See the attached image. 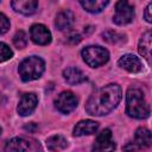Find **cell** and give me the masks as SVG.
I'll list each match as a JSON object with an SVG mask.
<instances>
[{
  "label": "cell",
  "instance_id": "1",
  "mask_svg": "<svg viewBox=\"0 0 152 152\" xmlns=\"http://www.w3.org/2000/svg\"><path fill=\"white\" fill-rule=\"evenodd\" d=\"M122 97L121 87L116 83L106 84L95 90L86 102L84 109L89 115L103 116L109 114L120 103Z\"/></svg>",
  "mask_w": 152,
  "mask_h": 152
},
{
  "label": "cell",
  "instance_id": "2",
  "mask_svg": "<svg viewBox=\"0 0 152 152\" xmlns=\"http://www.w3.org/2000/svg\"><path fill=\"white\" fill-rule=\"evenodd\" d=\"M126 113L134 119H146L150 116V104L145 100L141 89L137 87L128 88L126 93Z\"/></svg>",
  "mask_w": 152,
  "mask_h": 152
},
{
  "label": "cell",
  "instance_id": "3",
  "mask_svg": "<svg viewBox=\"0 0 152 152\" xmlns=\"http://www.w3.org/2000/svg\"><path fill=\"white\" fill-rule=\"evenodd\" d=\"M45 70V62L38 56H30L23 59L19 64L18 72L24 82L38 80Z\"/></svg>",
  "mask_w": 152,
  "mask_h": 152
},
{
  "label": "cell",
  "instance_id": "4",
  "mask_svg": "<svg viewBox=\"0 0 152 152\" xmlns=\"http://www.w3.org/2000/svg\"><path fill=\"white\" fill-rule=\"evenodd\" d=\"M81 55L84 63L90 68H99L109 59L108 50L100 45H88L81 51Z\"/></svg>",
  "mask_w": 152,
  "mask_h": 152
},
{
  "label": "cell",
  "instance_id": "5",
  "mask_svg": "<svg viewBox=\"0 0 152 152\" xmlns=\"http://www.w3.org/2000/svg\"><path fill=\"white\" fill-rule=\"evenodd\" d=\"M134 18V7L128 1L120 0L115 4V13L113 15V23L124 26L129 24Z\"/></svg>",
  "mask_w": 152,
  "mask_h": 152
},
{
  "label": "cell",
  "instance_id": "6",
  "mask_svg": "<svg viewBox=\"0 0 152 152\" xmlns=\"http://www.w3.org/2000/svg\"><path fill=\"white\" fill-rule=\"evenodd\" d=\"M78 104L77 96L70 91V90H64L62 91L56 99H55V108L62 113V114H69L74 109H76Z\"/></svg>",
  "mask_w": 152,
  "mask_h": 152
},
{
  "label": "cell",
  "instance_id": "7",
  "mask_svg": "<svg viewBox=\"0 0 152 152\" xmlns=\"http://www.w3.org/2000/svg\"><path fill=\"white\" fill-rule=\"evenodd\" d=\"M115 147L116 145L113 140L112 131L109 128H104L97 134L95 142L91 147V152H113Z\"/></svg>",
  "mask_w": 152,
  "mask_h": 152
},
{
  "label": "cell",
  "instance_id": "8",
  "mask_svg": "<svg viewBox=\"0 0 152 152\" xmlns=\"http://www.w3.org/2000/svg\"><path fill=\"white\" fill-rule=\"evenodd\" d=\"M38 104V96L34 93H25L21 95L18 106L17 112L20 116H28L31 115Z\"/></svg>",
  "mask_w": 152,
  "mask_h": 152
},
{
  "label": "cell",
  "instance_id": "9",
  "mask_svg": "<svg viewBox=\"0 0 152 152\" xmlns=\"http://www.w3.org/2000/svg\"><path fill=\"white\" fill-rule=\"evenodd\" d=\"M30 38L37 45H48L51 43L52 36L50 30L43 24H33L30 27Z\"/></svg>",
  "mask_w": 152,
  "mask_h": 152
},
{
  "label": "cell",
  "instance_id": "10",
  "mask_svg": "<svg viewBox=\"0 0 152 152\" xmlns=\"http://www.w3.org/2000/svg\"><path fill=\"white\" fill-rule=\"evenodd\" d=\"M118 64H119L120 68L125 69L128 72H133V74L140 72L142 70V63H141V61L139 59V57H137L133 53L122 55L119 58Z\"/></svg>",
  "mask_w": 152,
  "mask_h": 152
},
{
  "label": "cell",
  "instance_id": "11",
  "mask_svg": "<svg viewBox=\"0 0 152 152\" xmlns=\"http://www.w3.org/2000/svg\"><path fill=\"white\" fill-rule=\"evenodd\" d=\"M99 129V124L94 120L87 119V120H81L78 121L72 131V134L75 137H83V135H91L96 133Z\"/></svg>",
  "mask_w": 152,
  "mask_h": 152
},
{
  "label": "cell",
  "instance_id": "12",
  "mask_svg": "<svg viewBox=\"0 0 152 152\" xmlns=\"http://www.w3.org/2000/svg\"><path fill=\"white\" fill-rule=\"evenodd\" d=\"M11 7L14 10V12L24 14V15H31L36 13L38 8V1L36 0H13L11 1Z\"/></svg>",
  "mask_w": 152,
  "mask_h": 152
},
{
  "label": "cell",
  "instance_id": "13",
  "mask_svg": "<svg viewBox=\"0 0 152 152\" xmlns=\"http://www.w3.org/2000/svg\"><path fill=\"white\" fill-rule=\"evenodd\" d=\"M75 21V15L70 10H63L57 13L55 18V26L58 31H64L70 28Z\"/></svg>",
  "mask_w": 152,
  "mask_h": 152
},
{
  "label": "cell",
  "instance_id": "14",
  "mask_svg": "<svg viewBox=\"0 0 152 152\" xmlns=\"http://www.w3.org/2000/svg\"><path fill=\"white\" fill-rule=\"evenodd\" d=\"M63 77H64L65 82L71 86H76V84H80V83L87 81V76L84 75V72L76 66H69V68L64 69Z\"/></svg>",
  "mask_w": 152,
  "mask_h": 152
},
{
  "label": "cell",
  "instance_id": "15",
  "mask_svg": "<svg viewBox=\"0 0 152 152\" xmlns=\"http://www.w3.org/2000/svg\"><path fill=\"white\" fill-rule=\"evenodd\" d=\"M133 142L138 147V150H140V148H148L151 146V144H152L151 131L148 128H146V127H139L135 131Z\"/></svg>",
  "mask_w": 152,
  "mask_h": 152
},
{
  "label": "cell",
  "instance_id": "16",
  "mask_svg": "<svg viewBox=\"0 0 152 152\" xmlns=\"http://www.w3.org/2000/svg\"><path fill=\"white\" fill-rule=\"evenodd\" d=\"M151 42H152V34L151 31H146L140 37L139 44H138V51L139 53L150 63L151 62Z\"/></svg>",
  "mask_w": 152,
  "mask_h": 152
},
{
  "label": "cell",
  "instance_id": "17",
  "mask_svg": "<svg viewBox=\"0 0 152 152\" xmlns=\"http://www.w3.org/2000/svg\"><path fill=\"white\" fill-rule=\"evenodd\" d=\"M5 152H28L30 144L27 140L15 137L10 139L5 145Z\"/></svg>",
  "mask_w": 152,
  "mask_h": 152
},
{
  "label": "cell",
  "instance_id": "18",
  "mask_svg": "<svg viewBox=\"0 0 152 152\" xmlns=\"http://www.w3.org/2000/svg\"><path fill=\"white\" fill-rule=\"evenodd\" d=\"M46 147L49 151L51 152H61L63 150H65L69 145L68 140L63 137V135H59V134H55V135H51L46 139Z\"/></svg>",
  "mask_w": 152,
  "mask_h": 152
},
{
  "label": "cell",
  "instance_id": "19",
  "mask_svg": "<svg viewBox=\"0 0 152 152\" xmlns=\"http://www.w3.org/2000/svg\"><path fill=\"white\" fill-rule=\"evenodd\" d=\"M109 1L104 0H81L80 5L89 13H100L102 12Z\"/></svg>",
  "mask_w": 152,
  "mask_h": 152
},
{
  "label": "cell",
  "instance_id": "20",
  "mask_svg": "<svg viewBox=\"0 0 152 152\" xmlns=\"http://www.w3.org/2000/svg\"><path fill=\"white\" fill-rule=\"evenodd\" d=\"M102 38L104 42L109 43V44H122L126 42V36L122 33H119L116 31H106L102 33Z\"/></svg>",
  "mask_w": 152,
  "mask_h": 152
},
{
  "label": "cell",
  "instance_id": "21",
  "mask_svg": "<svg viewBox=\"0 0 152 152\" xmlns=\"http://www.w3.org/2000/svg\"><path fill=\"white\" fill-rule=\"evenodd\" d=\"M13 44L18 49H24L27 45V34L24 31H18L13 37Z\"/></svg>",
  "mask_w": 152,
  "mask_h": 152
},
{
  "label": "cell",
  "instance_id": "22",
  "mask_svg": "<svg viewBox=\"0 0 152 152\" xmlns=\"http://www.w3.org/2000/svg\"><path fill=\"white\" fill-rule=\"evenodd\" d=\"M13 57L12 49L4 42H0V63L6 62Z\"/></svg>",
  "mask_w": 152,
  "mask_h": 152
},
{
  "label": "cell",
  "instance_id": "23",
  "mask_svg": "<svg viewBox=\"0 0 152 152\" xmlns=\"http://www.w3.org/2000/svg\"><path fill=\"white\" fill-rule=\"evenodd\" d=\"M10 26H11L10 19L4 13L0 12V36L1 34H5L10 30Z\"/></svg>",
  "mask_w": 152,
  "mask_h": 152
},
{
  "label": "cell",
  "instance_id": "24",
  "mask_svg": "<svg viewBox=\"0 0 152 152\" xmlns=\"http://www.w3.org/2000/svg\"><path fill=\"white\" fill-rule=\"evenodd\" d=\"M151 10H152V2H148L145 11H144V18L147 23H152V17H151Z\"/></svg>",
  "mask_w": 152,
  "mask_h": 152
},
{
  "label": "cell",
  "instance_id": "25",
  "mask_svg": "<svg viewBox=\"0 0 152 152\" xmlns=\"http://www.w3.org/2000/svg\"><path fill=\"white\" fill-rule=\"evenodd\" d=\"M124 150H125L126 152H135V151L138 150V147L134 145L133 141H129V142H127V144L124 146Z\"/></svg>",
  "mask_w": 152,
  "mask_h": 152
},
{
  "label": "cell",
  "instance_id": "26",
  "mask_svg": "<svg viewBox=\"0 0 152 152\" xmlns=\"http://www.w3.org/2000/svg\"><path fill=\"white\" fill-rule=\"evenodd\" d=\"M80 40H81V36L77 33H72L68 37V42H71L72 44H77V43H80Z\"/></svg>",
  "mask_w": 152,
  "mask_h": 152
},
{
  "label": "cell",
  "instance_id": "27",
  "mask_svg": "<svg viewBox=\"0 0 152 152\" xmlns=\"http://www.w3.org/2000/svg\"><path fill=\"white\" fill-rule=\"evenodd\" d=\"M1 133H2V128H1V126H0V135H1Z\"/></svg>",
  "mask_w": 152,
  "mask_h": 152
}]
</instances>
